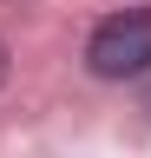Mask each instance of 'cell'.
I'll use <instances>...</instances> for the list:
<instances>
[{
  "label": "cell",
  "instance_id": "2",
  "mask_svg": "<svg viewBox=\"0 0 151 158\" xmlns=\"http://www.w3.org/2000/svg\"><path fill=\"white\" fill-rule=\"evenodd\" d=\"M0 79H7V46H0Z\"/></svg>",
  "mask_w": 151,
  "mask_h": 158
},
{
  "label": "cell",
  "instance_id": "1",
  "mask_svg": "<svg viewBox=\"0 0 151 158\" xmlns=\"http://www.w3.org/2000/svg\"><path fill=\"white\" fill-rule=\"evenodd\" d=\"M85 66L99 79H138L151 73V7H125L92 27L85 40Z\"/></svg>",
  "mask_w": 151,
  "mask_h": 158
}]
</instances>
